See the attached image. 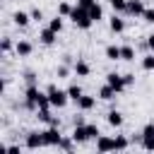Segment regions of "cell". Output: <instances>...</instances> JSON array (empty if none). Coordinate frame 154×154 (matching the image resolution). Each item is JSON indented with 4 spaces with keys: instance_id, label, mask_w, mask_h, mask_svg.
<instances>
[{
    "instance_id": "obj_1",
    "label": "cell",
    "mask_w": 154,
    "mask_h": 154,
    "mask_svg": "<svg viewBox=\"0 0 154 154\" xmlns=\"http://www.w3.org/2000/svg\"><path fill=\"white\" fill-rule=\"evenodd\" d=\"M67 19H70L77 29H82V31H89V29L94 26V19L89 17V10H87V7H79V5L72 7V12H70Z\"/></svg>"
},
{
    "instance_id": "obj_2",
    "label": "cell",
    "mask_w": 154,
    "mask_h": 154,
    "mask_svg": "<svg viewBox=\"0 0 154 154\" xmlns=\"http://www.w3.org/2000/svg\"><path fill=\"white\" fill-rule=\"evenodd\" d=\"M46 94H48V99H51V106H53V108H65V106H67V101H70L67 89H60L58 84H48V87H46Z\"/></svg>"
},
{
    "instance_id": "obj_3",
    "label": "cell",
    "mask_w": 154,
    "mask_h": 154,
    "mask_svg": "<svg viewBox=\"0 0 154 154\" xmlns=\"http://www.w3.org/2000/svg\"><path fill=\"white\" fill-rule=\"evenodd\" d=\"M38 94H41L38 84H29V87H24V101H22V108L29 111V113H36V108H38Z\"/></svg>"
},
{
    "instance_id": "obj_4",
    "label": "cell",
    "mask_w": 154,
    "mask_h": 154,
    "mask_svg": "<svg viewBox=\"0 0 154 154\" xmlns=\"http://www.w3.org/2000/svg\"><path fill=\"white\" fill-rule=\"evenodd\" d=\"M24 147H26V149H41V147H46V142H43V130H29V132L24 135Z\"/></svg>"
},
{
    "instance_id": "obj_5",
    "label": "cell",
    "mask_w": 154,
    "mask_h": 154,
    "mask_svg": "<svg viewBox=\"0 0 154 154\" xmlns=\"http://www.w3.org/2000/svg\"><path fill=\"white\" fill-rule=\"evenodd\" d=\"M60 140H63L60 128H55V125H46L43 128V142H46V147H58Z\"/></svg>"
},
{
    "instance_id": "obj_6",
    "label": "cell",
    "mask_w": 154,
    "mask_h": 154,
    "mask_svg": "<svg viewBox=\"0 0 154 154\" xmlns=\"http://www.w3.org/2000/svg\"><path fill=\"white\" fill-rule=\"evenodd\" d=\"M140 132H142V149L154 152V123H152V120H149V123H144Z\"/></svg>"
},
{
    "instance_id": "obj_7",
    "label": "cell",
    "mask_w": 154,
    "mask_h": 154,
    "mask_svg": "<svg viewBox=\"0 0 154 154\" xmlns=\"http://www.w3.org/2000/svg\"><path fill=\"white\" fill-rule=\"evenodd\" d=\"M147 10V5H144V0H128V5H125V17H140L142 19V12Z\"/></svg>"
},
{
    "instance_id": "obj_8",
    "label": "cell",
    "mask_w": 154,
    "mask_h": 154,
    "mask_svg": "<svg viewBox=\"0 0 154 154\" xmlns=\"http://www.w3.org/2000/svg\"><path fill=\"white\" fill-rule=\"evenodd\" d=\"M108 29H111V34H116V36H120V34H125V29H128V24H125V19H123V14H118V12H113V17L108 19Z\"/></svg>"
},
{
    "instance_id": "obj_9",
    "label": "cell",
    "mask_w": 154,
    "mask_h": 154,
    "mask_svg": "<svg viewBox=\"0 0 154 154\" xmlns=\"http://www.w3.org/2000/svg\"><path fill=\"white\" fill-rule=\"evenodd\" d=\"M94 147H96V152H116V140L111 135H99L94 140Z\"/></svg>"
},
{
    "instance_id": "obj_10",
    "label": "cell",
    "mask_w": 154,
    "mask_h": 154,
    "mask_svg": "<svg viewBox=\"0 0 154 154\" xmlns=\"http://www.w3.org/2000/svg\"><path fill=\"white\" fill-rule=\"evenodd\" d=\"M34 19H31V12H24V10H17V12H12V24L14 26H19V29H24V26H29Z\"/></svg>"
},
{
    "instance_id": "obj_11",
    "label": "cell",
    "mask_w": 154,
    "mask_h": 154,
    "mask_svg": "<svg viewBox=\"0 0 154 154\" xmlns=\"http://www.w3.org/2000/svg\"><path fill=\"white\" fill-rule=\"evenodd\" d=\"M106 82H108L118 94H123V91L128 89V87H125V82H123V75H120V72H106Z\"/></svg>"
},
{
    "instance_id": "obj_12",
    "label": "cell",
    "mask_w": 154,
    "mask_h": 154,
    "mask_svg": "<svg viewBox=\"0 0 154 154\" xmlns=\"http://www.w3.org/2000/svg\"><path fill=\"white\" fill-rule=\"evenodd\" d=\"M96 99H99V96L82 94V96L77 99V108H79V111H84V113H89V111H94V108H96Z\"/></svg>"
},
{
    "instance_id": "obj_13",
    "label": "cell",
    "mask_w": 154,
    "mask_h": 154,
    "mask_svg": "<svg viewBox=\"0 0 154 154\" xmlns=\"http://www.w3.org/2000/svg\"><path fill=\"white\" fill-rule=\"evenodd\" d=\"M55 41H58V34H55L51 26H43V29L38 31V43H41V46H53Z\"/></svg>"
},
{
    "instance_id": "obj_14",
    "label": "cell",
    "mask_w": 154,
    "mask_h": 154,
    "mask_svg": "<svg viewBox=\"0 0 154 154\" xmlns=\"http://www.w3.org/2000/svg\"><path fill=\"white\" fill-rule=\"evenodd\" d=\"M14 53H17V58H29L34 53V43L26 41V38H19L17 46H14Z\"/></svg>"
},
{
    "instance_id": "obj_15",
    "label": "cell",
    "mask_w": 154,
    "mask_h": 154,
    "mask_svg": "<svg viewBox=\"0 0 154 154\" xmlns=\"http://www.w3.org/2000/svg\"><path fill=\"white\" fill-rule=\"evenodd\" d=\"M96 96H99L101 101H108V103H113V99L118 96V91H116V89H113V87H111L108 82H103V84L99 87V91H96Z\"/></svg>"
},
{
    "instance_id": "obj_16",
    "label": "cell",
    "mask_w": 154,
    "mask_h": 154,
    "mask_svg": "<svg viewBox=\"0 0 154 154\" xmlns=\"http://www.w3.org/2000/svg\"><path fill=\"white\" fill-rule=\"evenodd\" d=\"M106 123H108L111 128H116V130H118V128H123V123H125V116H123L118 108H111V111L106 113Z\"/></svg>"
},
{
    "instance_id": "obj_17",
    "label": "cell",
    "mask_w": 154,
    "mask_h": 154,
    "mask_svg": "<svg viewBox=\"0 0 154 154\" xmlns=\"http://www.w3.org/2000/svg\"><path fill=\"white\" fill-rule=\"evenodd\" d=\"M72 70H75V77H89L91 75V65L84 58H77L75 65H72Z\"/></svg>"
},
{
    "instance_id": "obj_18",
    "label": "cell",
    "mask_w": 154,
    "mask_h": 154,
    "mask_svg": "<svg viewBox=\"0 0 154 154\" xmlns=\"http://www.w3.org/2000/svg\"><path fill=\"white\" fill-rule=\"evenodd\" d=\"M72 137H75V142H77V144L89 142L91 137H89V132H87V123H84V125H72Z\"/></svg>"
},
{
    "instance_id": "obj_19",
    "label": "cell",
    "mask_w": 154,
    "mask_h": 154,
    "mask_svg": "<svg viewBox=\"0 0 154 154\" xmlns=\"http://www.w3.org/2000/svg\"><path fill=\"white\" fill-rule=\"evenodd\" d=\"M103 55H106V60H111V63H118V60H120V46H116V43H108V46L103 48Z\"/></svg>"
},
{
    "instance_id": "obj_20",
    "label": "cell",
    "mask_w": 154,
    "mask_h": 154,
    "mask_svg": "<svg viewBox=\"0 0 154 154\" xmlns=\"http://www.w3.org/2000/svg\"><path fill=\"white\" fill-rule=\"evenodd\" d=\"M137 58V51H135V46H130V43H123L120 46V60H125V63H132Z\"/></svg>"
},
{
    "instance_id": "obj_21",
    "label": "cell",
    "mask_w": 154,
    "mask_h": 154,
    "mask_svg": "<svg viewBox=\"0 0 154 154\" xmlns=\"http://www.w3.org/2000/svg\"><path fill=\"white\" fill-rule=\"evenodd\" d=\"M75 147H77L75 137H72V135H63V140L58 142V147H55V149H60V152H75Z\"/></svg>"
},
{
    "instance_id": "obj_22",
    "label": "cell",
    "mask_w": 154,
    "mask_h": 154,
    "mask_svg": "<svg viewBox=\"0 0 154 154\" xmlns=\"http://www.w3.org/2000/svg\"><path fill=\"white\" fill-rule=\"evenodd\" d=\"M70 75H75L72 65H67V63H60V65H55V77H58V79H70Z\"/></svg>"
},
{
    "instance_id": "obj_23",
    "label": "cell",
    "mask_w": 154,
    "mask_h": 154,
    "mask_svg": "<svg viewBox=\"0 0 154 154\" xmlns=\"http://www.w3.org/2000/svg\"><path fill=\"white\" fill-rule=\"evenodd\" d=\"M87 10H89V17L94 19V24H99V22L103 19V5H101V2H94V5L87 7Z\"/></svg>"
},
{
    "instance_id": "obj_24",
    "label": "cell",
    "mask_w": 154,
    "mask_h": 154,
    "mask_svg": "<svg viewBox=\"0 0 154 154\" xmlns=\"http://www.w3.org/2000/svg\"><path fill=\"white\" fill-rule=\"evenodd\" d=\"M65 89H67V96H70V101H75V103H77V99H79V96L84 94V89H82V87H79L77 82H72V84H67Z\"/></svg>"
},
{
    "instance_id": "obj_25",
    "label": "cell",
    "mask_w": 154,
    "mask_h": 154,
    "mask_svg": "<svg viewBox=\"0 0 154 154\" xmlns=\"http://www.w3.org/2000/svg\"><path fill=\"white\" fill-rule=\"evenodd\" d=\"M36 120H38V123H43V125H51V120H53L51 106H48V108H36Z\"/></svg>"
},
{
    "instance_id": "obj_26",
    "label": "cell",
    "mask_w": 154,
    "mask_h": 154,
    "mask_svg": "<svg viewBox=\"0 0 154 154\" xmlns=\"http://www.w3.org/2000/svg\"><path fill=\"white\" fill-rule=\"evenodd\" d=\"M140 65H142V70L144 72H154V53L149 51V53H144L142 55V60H140Z\"/></svg>"
},
{
    "instance_id": "obj_27",
    "label": "cell",
    "mask_w": 154,
    "mask_h": 154,
    "mask_svg": "<svg viewBox=\"0 0 154 154\" xmlns=\"http://www.w3.org/2000/svg\"><path fill=\"white\" fill-rule=\"evenodd\" d=\"M22 79H24L26 87H29V84H38V72H36V70H24V72H22Z\"/></svg>"
},
{
    "instance_id": "obj_28",
    "label": "cell",
    "mask_w": 154,
    "mask_h": 154,
    "mask_svg": "<svg viewBox=\"0 0 154 154\" xmlns=\"http://www.w3.org/2000/svg\"><path fill=\"white\" fill-rule=\"evenodd\" d=\"M113 140H116V152H125V149L132 144V142H130V137H125V135H116Z\"/></svg>"
},
{
    "instance_id": "obj_29",
    "label": "cell",
    "mask_w": 154,
    "mask_h": 154,
    "mask_svg": "<svg viewBox=\"0 0 154 154\" xmlns=\"http://www.w3.org/2000/svg\"><path fill=\"white\" fill-rule=\"evenodd\" d=\"M72 7H75V5H70L67 0H60V2H58V12H55V14H60V17H65V19H67V17H70V12H72Z\"/></svg>"
},
{
    "instance_id": "obj_30",
    "label": "cell",
    "mask_w": 154,
    "mask_h": 154,
    "mask_svg": "<svg viewBox=\"0 0 154 154\" xmlns=\"http://www.w3.org/2000/svg\"><path fill=\"white\" fill-rule=\"evenodd\" d=\"M63 19H65V17H60V14H55V17H51V19H48V26H51V29H53L55 34H60V31H63V24H65Z\"/></svg>"
},
{
    "instance_id": "obj_31",
    "label": "cell",
    "mask_w": 154,
    "mask_h": 154,
    "mask_svg": "<svg viewBox=\"0 0 154 154\" xmlns=\"http://www.w3.org/2000/svg\"><path fill=\"white\" fill-rule=\"evenodd\" d=\"M14 46H17V43H12V38H10V36H5V38H2V43H0L2 55H10V53L14 51Z\"/></svg>"
},
{
    "instance_id": "obj_32",
    "label": "cell",
    "mask_w": 154,
    "mask_h": 154,
    "mask_svg": "<svg viewBox=\"0 0 154 154\" xmlns=\"http://www.w3.org/2000/svg\"><path fill=\"white\" fill-rule=\"evenodd\" d=\"M111 7H113V12H118V14H125V5H128V0H106Z\"/></svg>"
},
{
    "instance_id": "obj_33",
    "label": "cell",
    "mask_w": 154,
    "mask_h": 154,
    "mask_svg": "<svg viewBox=\"0 0 154 154\" xmlns=\"http://www.w3.org/2000/svg\"><path fill=\"white\" fill-rule=\"evenodd\" d=\"M87 132H89V137H91V140H96V137L101 135V130H99V125H96V123H87Z\"/></svg>"
},
{
    "instance_id": "obj_34",
    "label": "cell",
    "mask_w": 154,
    "mask_h": 154,
    "mask_svg": "<svg viewBox=\"0 0 154 154\" xmlns=\"http://www.w3.org/2000/svg\"><path fill=\"white\" fill-rule=\"evenodd\" d=\"M142 19H144L147 24H154V7H147V10L142 12Z\"/></svg>"
},
{
    "instance_id": "obj_35",
    "label": "cell",
    "mask_w": 154,
    "mask_h": 154,
    "mask_svg": "<svg viewBox=\"0 0 154 154\" xmlns=\"http://www.w3.org/2000/svg\"><path fill=\"white\" fill-rule=\"evenodd\" d=\"M29 12H31V19H34V22H41V19H43V10H41V7H31Z\"/></svg>"
},
{
    "instance_id": "obj_36",
    "label": "cell",
    "mask_w": 154,
    "mask_h": 154,
    "mask_svg": "<svg viewBox=\"0 0 154 154\" xmlns=\"http://www.w3.org/2000/svg\"><path fill=\"white\" fill-rule=\"evenodd\" d=\"M87 120H84V111H79V113H75V118H72V125H84Z\"/></svg>"
},
{
    "instance_id": "obj_37",
    "label": "cell",
    "mask_w": 154,
    "mask_h": 154,
    "mask_svg": "<svg viewBox=\"0 0 154 154\" xmlns=\"http://www.w3.org/2000/svg\"><path fill=\"white\" fill-rule=\"evenodd\" d=\"M123 82H125V87H132V84H135V75H132V72H125V75H123Z\"/></svg>"
},
{
    "instance_id": "obj_38",
    "label": "cell",
    "mask_w": 154,
    "mask_h": 154,
    "mask_svg": "<svg viewBox=\"0 0 154 154\" xmlns=\"http://www.w3.org/2000/svg\"><path fill=\"white\" fill-rule=\"evenodd\" d=\"M94 2H96V0H77V5H79V7H91Z\"/></svg>"
},
{
    "instance_id": "obj_39",
    "label": "cell",
    "mask_w": 154,
    "mask_h": 154,
    "mask_svg": "<svg viewBox=\"0 0 154 154\" xmlns=\"http://www.w3.org/2000/svg\"><path fill=\"white\" fill-rule=\"evenodd\" d=\"M63 63H67V65H75V58H72L70 53H65V55H63Z\"/></svg>"
},
{
    "instance_id": "obj_40",
    "label": "cell",
    "mask_w": 154,
    "mask_h": 154,
    "mask_svg": "<svg viewBox=\"0 0 154 154\" xmlns=\"http://www.w3.org/2000/svg\"><path fill=\"white\" fill-rule=\"evenodd\" d=\"M147 43H149V51L154 53V34H149V36H147Z\"/></svg>"
}]
</instances>
